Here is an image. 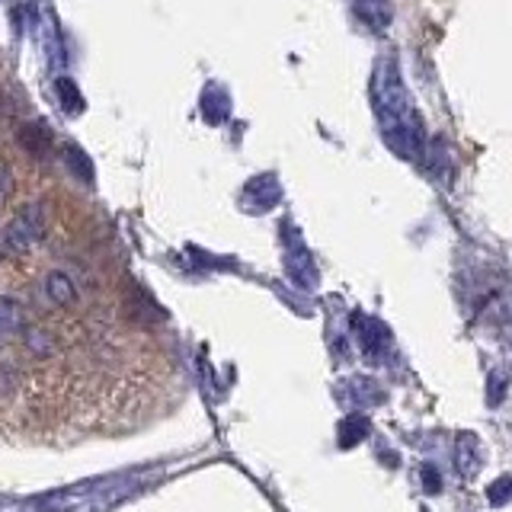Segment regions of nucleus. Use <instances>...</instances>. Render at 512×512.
Here are the masks:
<instances>
[{
    "label": "nucleus",
    "mask_w": 512,
    "mask_h": 512,
    "mask_svg": "<svg viewBox=\"0 0 512 512\" xmlns=\"http://www.w3.org/2000/svg\"><path fill=\"white\" fill-rule=\"evenodd\" d=\"M20 340L29 346V352H36V356H52V352H55V340H52V333H45L39 324H29V327L20 333Z\"/></svg>",
    "instance_id": "0eeeda50"
},
{
    "label": "nucleus",
    "mask_w": 512,
    "mask_h": 512,
    "mask_svg": "<svg viewBox=\"0 0 512 512\" xmlns=\"http://www.w3.org/2000/svg\"><path fill=\"white\" fill-rule=\"evenodd\" d=\"M487 493H490V503H493V506H503V503H509V500H512V477L496 480V484H493Z\"/></svg>",
    "instance_id": "1a4fd4ad"
},
{
    "label": "nucleus",
    "mask_w": 512,
    "mask_h": 512,
    "mask_svg": "<svg viewBox=\"0 0 512 512\" xmlns=\"http://www.w3.org/2000/svg\"><path fill=\"white\" fill-rule=\"evenodd\" d=\"M503 397H506V375L503 372H490V381H487V404L490 407H500Z\"/></svg>",
    "instance_id": "6e6552de"
},
{
    "label": "nucleus",
    "mask_w": 512,
    "mask_h": 512,
    "mask_svg": "<svg viewBox=\"0 0 512 512\" xmlns=\"http://www.w3.org/2000/svg\"><path fill=\"white\" fill-rule=\"evenodd\" d=\"M42 292L45 298L55 304V308H74L77 298H80V288L77 282L71 279V272H64V269H52L45 276L42 282Z\"/></svg>",
    "instance_id": "20e7f679"
},
{
    "label": "nucleus",
    "mask_w": 512,
    "mask_h": 512,
    "mask_svg": "<svg viewBox=\"0 0 512 512\" xmlns=\"http://www.w3.org/2000/svg\"><path fill=\"white\" fill-rule=\"evenodd\" d=\"M29 327L26 308L13 295H0V340H13Z\"/></svg>",
    "instance_id": "423d86ee"
},
{
    "label": "nucleus",
    "mask_w": 512,
    "mask_h": 512,
    "mask_svg": "<svg viewBox=\"0 0 512 512\" xmlns=\"http://www.w3.org/2000/svg\"><path fill=\"white\" fill-rule=\"evenodd\" d=\"M13 189H16V180H13V170L0 160V202H7L13 196Z\"/></svg>",
    "instance_id": "9d476101"
},
{
    "label": "nucleus",
    "mask_w": 512,
    "mask_h": 512,
    "mask_svg": "<svg viewBox=\"0 0 512 512\" xmlns=\"http://www.w3.org/2000/svg\"><path fill=\"white\" fill-rule=\"evenodd\" d=\"M352 13H356V20L372 32H384L394 23L391 0H356V4H352Z\"/></svg>",
    "instance_id": "39448f33"
},
{
    "label": "nucleus",
    "mask_w": 512,
    "mask_h": 512,
    "mask_svg": "<svg viewBox=\"0 0 512 512\" xmlns=\"http://www.w3.org/2000/svg\"><path fill=\"white\" fill-rule=\"evenodd\" d=\"M372 112L388 151L416 164L426 151V125L413 103L404 71L391 55H381L372 71Z\"/></svg>",
    "instance_id": "f257e3e1"
},
{
    "label": "nucleus",
    "mask_w": 512,
    "mask_h": 512,
    "mask_svg": "<svg viewBox=\"0 0 512 512\" xmlns=\"http://www.w3.org/2000/svg\"><path fill=\"white\" fill-rule=\"evenodd\" d=\"M484 464V442H480L474 432H458L455 436V471L461 477H474Z\"/></svg>",
    "instance_id": "7ed1b4c3"
},
{
    "label": "nucleus",
    "mask_w": 512,
    "mask_h": 512,
    "mask_svg": "<svg viewBox=\"0 0 512 512\" xmlns=\"http://www.w3.org/2000/svg\"><path fill=\"white\" fill-rule=\"evenodd\" d=\"M48 237V212L42 202H23L0 224V260H20Z\"/></svg>",
    "instance_id": "f03ea898"
},
{
    "label": "nucleus",
    "mask_w": 512,
    "mask_h": 512,
    "mask_svg": "<svg viewBox=\"0 0 512 512\" xmlns=\"http://www.w3.org/2000/svg\"><path fill=\"white\" fill-rule=\"evenodd\" d=\"M423 477H429V490H439V480H436V468H423Z\"/></svg>",
    "instance_id": "9b49d317"
},
{
    "label": "nucleus",
    "mask_w": 512,
    "mask_h": 512,
    "mask_svg": "<svg viewBox=\"0 0 512 512\" xmlns=\"http://www.w3.org/2000/svg\"><path fill=\"white\" fill-rule=\"evenodd\" d=\"M0 205H4V202H0Z\"/></svg>",
    "instance_id": "f8f14e48"
}]
</instances>
